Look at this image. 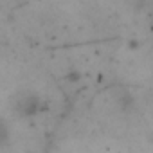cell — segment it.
<instances>
[{
  "mask_svg": "<svg viewBox=\"0 0 153 153\" xmlns=\"http://www.w3.org/2000/svg\"><path fill=\"white\" fill-rule=\"evenodd\" d=\"M13 110L16 115L20 117H29V115H34L38 110H40V97L36 94H31V92H24V94H18L13 101Z\"/></svg>",
  "mask_w": 153,
  "mask_h": 153,
  "instance_id": "1",
  "label": "cell"
},
{
  "mask_svg": "<svg viewBox=\"0 0 153 153\" xmlns=\"http://www.w3.org/2000/svg\"><path fill=\"white\" fill-rule=\"evenodd\" d=\"M9 139H11V128H9V124L4 117H0V148L7 146Z\"/></svg>",
  "mask_w": 153,
  "mask_h": 153,
  "instance_id": "2",
  "label": "cell"
}]
</instances>
